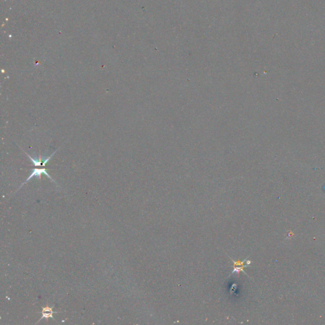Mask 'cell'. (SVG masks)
<instances>
[{
	"label": "cell",
	"mask_w": 325,
	"mask_h": 325,
	"mask_svg": "<svg viewBox=\"0 0 325 325\" xmlns=\"http://www.w3.org/2000/svg\"><path fill=\"white\" fill-rule=\"evenodd\" d=\"M42 174L45 175L47 177H48L50 179H51V181H53V182H55L54 180V179L51 178V177L50 176V175H49V174L48 173V172L47 171V170H46L45 168H41V169L35 168V169H33V170H32V173L29 175V177H28L27 179H26V180H25L24 183H22V184L19 187V188H18V189H20L22 186H23L25 184H26V183H27L28 181H29L30 179L32 178V177H38L39 179H41V177H42Z\"/></svg>",
	"instance_id": "cell-1"
},
{
	"label": "cell",
	"mask_w": 325,
	"mask_h": 325,
	"mask_svg": "<svg viewBox=\"0 0 325 325\" xmlns=\"http://www.w3.org/2000/svg\"><path fill=\"white\" fill-rule=\"evenodd\" d=\"M248 266H249V265H244V266H241L240 267H238L237 266H234V269H233V272H231V274H233L234 273H235V272H236V273H237V274H239V273H240V272L242 271V272H243L244 273L248 276V277H249L248 275L246 273V272L244 271V269H243L244 267H247Z\"/></svg>",
	"instance_id": "cell-4"
},
{
	"label": "cell",
	"mask_w": 325,
	"mask_h": 325,
	"mask_svg": "<svg viewBox=\"0 0 325 325\" xmlns=\"http://www.w3.org/2000/svg\"><path fill=\"white\" fill-rule=\"evenodd\" d=\"M54 306L55 305H53L52 307H50V306L47 305L46 307H42V317L39 319V320L38 321V323L39 322V321H40L41 320H42L44 318H45L47 321H48V318H52V319H54V317H53V314H56V313L59 312L53 311V308L54 307Z\"/></svg>",
	"instance_id": "cell-2"
},
{
	"label": "cell",
	"mask_w": 325,
	"mask_h": 325,
	"mask_svg": "<svg viewBox=\"0 0 325 325\" xmlns=\"http://www.w3.org/2000/svg\"><path fill=\"white\" fill-rule=\"evenodd\" d=\"M57 150H58V149H57ZM57 150H56V151H55V152L53 153V154H52L50 156H48V158H45V159H41V157H39V160L36 159L32 158V157H31V156L29 155L27 152H25L24 151H23L26 154H27V156L29 157V159L31 160V161H32L33 163H34L35 166H44V165H45L46 164H47L48 161H49V160L50 159V158H51V157L53 156V155L55 154V153L57 151Z\"/></svg>",
	"instance_id": "cell-3"
}]
</instances>
